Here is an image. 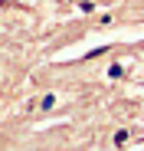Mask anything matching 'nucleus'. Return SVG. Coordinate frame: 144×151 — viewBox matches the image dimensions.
<instances>
[{
	"label": "nucleus",
	"instance_id": "1",
	"mask_svg": "<svg viewBox=\"0 0 144 151\" xmlns=\"http://www.w3.org/2000/svg\"><path fill=\"white\" fill-rule=\"evenodd\" d=\"M108 76H111V79H121L125 69H121V66H111V69H108Z\"/></svg>",
	"mask_w": 144,
	"mask_h": 151
},
{
	"label": "nucleus",
	"instance_id": "2",
	"mask_svg": "<svg viewBox=\"0 0 144 151\" xmlns=\"http://www.w3.org/2000/svg\"><path fill=\"white\" fill-rule=\"evenodd\" d=\"M56 105V95H43V109H53Z\"/></svg>",
	"mask_w": 144,
	"mask_h": 151
},
{
	"label": "nucleus",
	"instance_id": "3",
	"mask_svg": "<svg viewBox=\"0 0 144 151\" xmlns=\"http://www.w3.org/2000/svg\"><path fill=\"white\" fill-rule=\"evenodd\" d=\"M125 141H128V132L121 128V132H118V135H115V145H125Z\"/></svg>",
	"mask_w": 144,
	"mask_h": 151
}]
</instances>
